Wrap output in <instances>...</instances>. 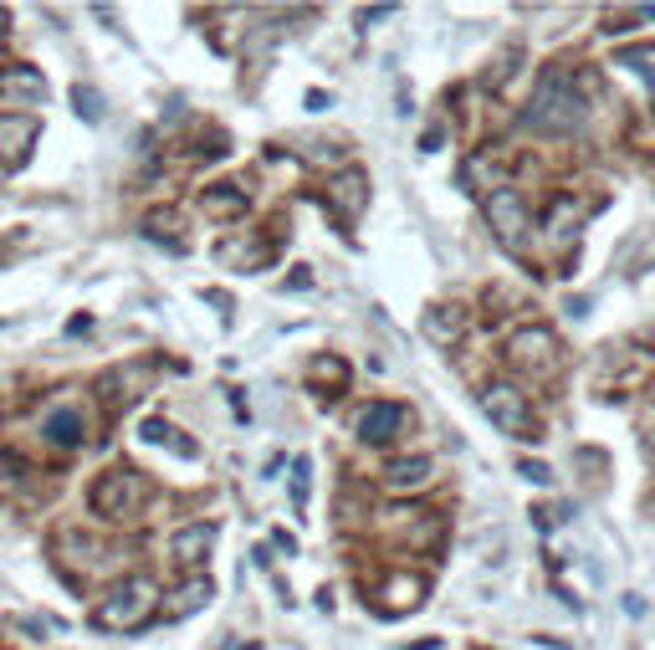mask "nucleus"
<instances>
[{"instance_id":"obj_13","label":"nucleus","mask_w":655,"mask_h":650,"mask_svg":"<svg viewBox=\"0 0 655 650\" xmlns=\"http://www.w3.org/2000/svg\"><path fill=\"white\" fill-rule=\"evenodd\" d=\"M139 441H149V446H169L174 456H185V461H195V456H200V446H195V441H185L180 430H174L169 420H159V415H149V420L139 425Z\"/></svg>"},{"instance_id":"obj_10","label":"nucleus","mask_w":655,"mask_h":650,"mask_svg":"<svg viewBox=\"0 0 655 650\" xmlns=\"http://www.w3.org/2000/svg\"><path fill=\"white\" fill-rule=\"evenodd\" d=\"M82 436H87V420H82V410H72V405H62V410H52L47 420H41V441H47V446L77 451Z\"/></svg>"},{"instance_id":"obj_16","label":"nucleus","mask_w":655,"mask_h":650,"mask_svg":"<svg viewBox=\"0 0 655 650\" xmlns=\"http://www.w3.org/2000/svg\"><path fill=\"white\" fill-rule=\"evenodd\" d=\"M420 594H425V579H410V574L384 579V589H379V599H384V610H389V615H395V610H415Z\"/></svg>"},{"instance_id":"obj_22","label":"nucleus","mask_w":655,"mask_h":650,"mask_svg":"<svg viewBox=\"0 0 655 650\" xmlns=\"http://www.w3.org/2000/svg\"><path fill=\"white\" fill-rule=\"evenodd\" d=\"M645 262H655V236H635V246L620 256V272H625V277H640Z\"/></svg>"},{"instance_id":"obj_15","label":"nucleus","mask_w":655,"mask_h":650,"mask_svg":"<svg viewBox=\"0 0 655 650\" xmlns=\"http://www.w3.org/2000/svg\"><path fill=\"white\" fill-rule=\"evenodd\" d=\"M215 599V584L210 579H190L180 594H174L169 604H164V620H185V615H195V610H205V604Z\"/></svg>"},{"instance_id":"obj_12","label":"nucleus","mask_w":655,"mask_h":650,"mask_svg":"<svg viewBox=\"0 0 655 650\" xmlns=\"http://www.w3.org/2000/svg\"><path fill=\"white\" fill-rule=\"evenodd\" d=\"M200 210L210 215V221H241V215H246V190H236V185H210V190L200 195Z\"/></svg>"},{"instance_id":"obj_25","label":"nucleus","mask_w":655,"mask_h":650,"mask_svg":"<svg viewBox=\"0 0 655 650\" xmlns=\"http://www.w3.org/2000/svg\"><path fill=\"white\" fill-rule=\"evenodd\" d=\"M384 16H395V6H369V11H359L364 26H369V21H384Z\"/></svg>"},{"instance_id":"obj_11","label":"nucleus","mask_w":655,"mask_h":650,"mask_svg":"<svg viewBox=\"0 0 655 650\" xmlns=\"http://www.w3.org/2000/svg\"><path fill=\"white\" fill-rule=\"evenodd\" d=\"M169 548H174V563L200 569V563L210 558V548H215V523H190V528H180Z\"/></svg>"},{"instance_id":"obj_17","label":"nucleus","mask_w":655,"mask_h":650,"mask_svg":"<svg viewBox=\"0 0 655 650\" xmlns=\"http://www.w3.org/2000/svg\"><path fill=\"white\" fill-rule=\"evenodd\" d=\"M0 93H26L31 103L47 98V77L36 67H0Z\"/></svg>"},{"instance_id":"obj_6","label":"nucleus","mask_w":655,"mask_h":650,"mask_svg":"<svg viewBox=\"0 0 655 650\" xmlns=\"http://www.w3.org/2000/svg\"><path fill=\"white\" fill-rule=\"evenodd\" d=\"M487 226H492V236H497L507 251H522V241H528V231H533L528 200H522L512 185H497V190L487 195Z\"/></svg>"},{"instance_id":"obj_20","label":"nucleus","mask_w":655,"mask_h":650,"mask_svg":"<svg viewBox=\"0 0 655 650\" xmlns=\"http://www.w3.org/2000/svg\"><path fill=\"white\" fill-rule=\"evenodd\" d=\"M569 226H579V205H574L569 195H558L553 210H548V221H543V231H548V236H569Z\"/></svg>"},{"instance_id":"obj_2","label":"nucleus","mask_w":655,"mask_h":650,"mask_svg":"<svg viewBox=\"0 0 655 650\" xmlns=\"http://www.w3.org/2000/svg\"><path fill=\"white\" fill-rule=\"evenodd\" d=\"M154 610H159L154 579L134 574V579H118V584L108 589V599L93 610V625H98V630H139Z\"/></svg>"},{"instance_id":"obj_14","label":"nucleus","mask_w":655,"mask_h":650,"mask_svg":"<svg viewBox=\"0 0 655 650\" xmlns=\"http://www.w3.org/2000/svg\"><path fill=\"white\" fill-rule=\"evenodd\" d=\"M420 328H425V338H430V343H441V349H451V343L461 338V328H466V313L456 308V302H451V308H430Z\"/></svg>"},{"instance_id":"obj_3","label":"nucleus","mask_w":655,"mask_h":650,"mask_svg":"<svg viewBox=\"0 0 655 650\" xmlns=\"http://www.w3.org/2000/svg\"><path fill=\"white\" fill-rule=\"evenodd\" d=\"M144 502V476L134 466H108L93 492H87V507H93L98 517H113V523H123V517H134Z\"/></svg>"},{"instance_id":"obj_7","label":"nucleus","mask_w":655,"mask_h":650,"mask_svg":"<svg viewBox=\"0 0 655 650\" xmlns=\"http://www.w3.org/2000/svg\"><path fill=\"white\" fill-rule=\"evenodd\" d=\"M328 205H333V215L343 226H354L364 215V205H369V175L364 169H338V175L328 180Z\"/></svg>"},{"instance_id":"obj_1","label":"nucleus","mask_w":655,"mask_h":650,"mask_svg":"<svg viewBox=\"0 0 655 650\" xmlns=\"http://www.w3.org/2000/svg\"><path fill=\"white\" fill-rule=\"evenodd\" d=\"M584 88H589V82H579L569 67H548V72L538 77L533 103H528V113H522V123H528L533 134H548V139L574 134V128L589 118Z\"/></svg>"},{"instance_id":"obj_18","label":"nucleus","mask_w":655,"mask_h":650,"mask_svg":"<svg viewBox=\"0 0 655 650\" xmlns=\"http://www.w3.org/2000/svg\"><path fill=\"white\" fill-rule=\"evenodd\" d=\"M215 256H221V262L226 267H267L272 262V241H221V251H215Z\"/></svg>"},{"instance_id":"obj_21","label":"nucleus","mask_w":655,"mask_h":650,"mask_svg":"<svg viewBox=\"0 0 655 650\" xmlns=\"http://www.w3.org/2000/svg\"><path fill=\"white\" fill-rule=\"evenodd\" d=\"M72 108H77L82 123H103V93L87 88V82H77V88H72Z\"/></svg>"},{"instance_id":"obj_9","label":"nucleus","mask_w":655,"mask_h":650,"mask_svg":"<svg viewBox=\"0 0 655 650\" xmlns=\"http://www.w3.org/2000/svg\"><path fill=\"white\" fill-rule=\"evenodd\" d=\"M430 482H435V461L430 456H405V461H389L384 466V487L400 492V497L405 492H425Z\"/></svg>"},{"instance_id":"obj_4","label":"nucleus","mask_w":655,"mask_h":650,"mask_svg":"<svg viewBox=\"0 0 655 650\" xmlns=\"http://www.w3.org/2000/svg\"><path fill=\"white\" fill-rule=\"evenodd\" d=\"M507 364H512V369H522V374H533V379H548V374H558V364H563V349H558L553 328H543V323H533V328H517V333L507 338Z\"/></svg>"},{"instance_id":"obj_24","label":"nucleus","mask_w":655,"mask_h":650,"mask_svg":"<svg viewBox=\"0 0 655 650\" xmlns=\"http://www.w3.org/2000/svg\"><path fill=\"white\" fill-rule=\"evenodd\" d=\"M517 471H522V476H528V482H538V487H543V482H553V471H548L543 461H522Z\"/></svg>"},{"instance_id":"obj_23","label":"nucleus","mask_w":655,"mask_h":650,"mask_svg":"<svg viewBox=\"0 0 655 650\" xmlns=\"http://www.w3.org/2000/svg\"><path fill=\"white\" fill-rule=\"evenodd\" d=\"M308 482H313V461L297 456V461H292V502H297V507L308 502Z\"/></svg>"},{"instance_id":"obj_19","label":"nucleus","mask_w":655,"mask_h":650,"mask_svg":"<svg viewBox=\"0 0 655 650\" xmlns=\"http://www.w3.org/2000/svg\"><path fill=\"white\" fill-rule=\"evenodd\" d=\"M308 384H313V389L328 384V389H333V400H338L343 389H348V364H343L338 354H328V359H318V364L308 369Z\"/></svg>"},{"instance_id":"obj_8","label":"nucleus","mask_w":655,"mask_h":650,"mask_svg":"<svg viewBox=\"0 0 655 650\" xmlns=\"http://www.w3.org/2000/svg\"><path fill=\"white\" fill-rule=\"evenodd\" d=\"M405 405H395V400H374L364 415H359V441H369V446H384V441H395L400 430H405Z\"/></svg>"},{"instance_id":"obj_5","label":"nucleus","mask_w":655,"mask_h":650,"mask_svg":"<svg viewBox=\"0 0 655 650\" xmlns=\"http://www.w3.org/2000/svg\"><path fill=\"white\" fill-rule=\"evenodd\" d=\"M482 410H487V420L502 430V436H512V441H538V436H533V405H528V395H522L517 384H507V379L487 384V389H482Z\"/></svg>"},{"instance_id":"obj_26","label":"nucleus","mask_w":655,"mask_h":650,"mask_svg":"<svg viewBox=\"0 0 655 650\" xmlns=\"http://www.w3.org/2000/svg\"><path fill=\"white\" fill-rule=\"evenodd\" d=\"M16 471H21V461L11 451H0V476H16Z\"/></svg>"}]
</instances>
